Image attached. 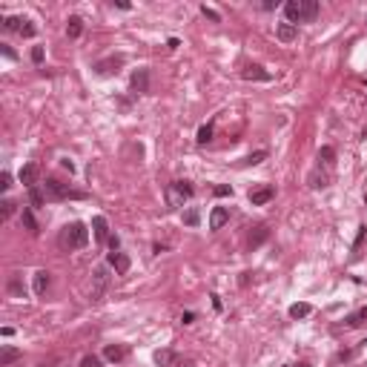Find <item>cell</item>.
Wrapping results in <instances>:
<instances>
[{
	"label": "cell",
	"mask_w": 367,
	"mask_h": 367,
	"mask_svg": "<svg viewBox=\"0 0 367 367\" xmlns=\"http://www.w3.org/2000/svg\"><path fill=\"white\" fill-rule=\"evenodd\" d=\"M86 241H89V229L83 221H72L60 232V247H66V250H80V247H86Z\"/></svg>",
	"instance_id": "1"
},
{
	"label": "cell",
	"mask_w": 367,
	"mask_h": 367,
	"mask_svg": "<svg viewBox=\"0 0 367 367\" xmlns=\"http://www.w3.org/2000/svg\"><path fill=\"white\" fill-rule=\"evenodd\" d=\"M186 198H192V184L189 181H175V184L167 186V206H170V209L184 206Z\"/></svg>",
	"instance_id": "2"
},
{
	"label": "cell",
	"mask_w": 367,
	"mask_h": 367,
	"mask_svg": "<svg viewBox=\"0 0 367 367\" xmlns=\"http://www.w3.org/2000/svg\"><path fill=\"white\" fill-rule=\"evenodd\" d=\"M43 192H46V198H49V201H63V198H83V192H72V189H69V184L57 181V178H46Z\"/></svg>",
	"instance_id": "3"
},
{
	"label": "cell",
	"mask_w": 367,
	"mask_h": 367,
	"mask_svg": "<svg viewBox=\"0 0 367 367\" xmlns=\"http://www.w3.org/2000/svg\"><path fill=\"white\" fill-rule=\"evenodd\" d=\"M275 198V189L270 186V184H264V186H255V189H250V204L252 206H264L270 204Z\"/></svg>",
	"instance_id": "4"
},
{
	"label": "cell",
	"mask_w": 367,
	"mask_h": 367,
	"mask_svg": "<svg viewBox=\"0 0 367 367\" xmlns=\"http://www.w3.org/2000/svg\"><path fill=\"white\" fill-rule=\"evenodd\" d=\"M106 284H109V270L106 267H95V273H92V298H101Z\"/></svg>",
	"instance_id": "5"
},
{
	"label": "cell",
	"mask_w": 367,
	"mask_h": 367,
	"mask_svg": "<svg viewBox=\"0 0 367 367\" xmlns=\"http://www.w3.org/2000/svg\"><path fill=\"white\" fill-rule=\"evenodd\" d=\"M121 66H124V55H112V57H106V60H98V63H95V72H98V75H112V72H118Z\"/></svg>",
	"instance_id": "6"
},
{
	"label": "cell",
	"mask_w": 367,
	"mask_h": 367,
	"mask_svg": "<svg viewBox=\"0 0 367 367\" xmlns=\"http://www.w3.org/2000/svg\"><path fill=\"white\" fill-rule=\"evenodd\" d=\"M275 37H278L281 43H293L298 37V26L296 23H278V26H275Z\"/></svg>",
	"instance_id": "7"
},
{
	"label": "cell",
	"mask_w": 367,
	"mask_h": 367,
	"mask_svg": "<svg viewBox=\"0 0 367 367\" xmlns=\"http://www.w3.org/2000/svg\"><path fill=\"white\" fill-rule=\"evenodd\" d=\"M241 78L244 80H270L273 75H270L264 66H258V63H250V66L241 69Z\"/></svg>",
	"instance_id": "8"
},
{
	"label": "cell",
	"mask_w": 367,
	"mask_h": 367,
	"mask_svg": "<svg viewBox=\"0 0 367 367\" xmlns=\"http://www.w3.org/2000/svg\"><path fill=\"white\" fill-rule=\"evenodd\" d=\"M132 92H138V95H144V92H149V72L147 69H138V72H132Z\"/></svg>",
	"instance_id": "9"
},
{
	"label": "cell",
	"mask_w": 367,
	"mask_h": 367,
	"mask_svg": "<svg viewBox=\"0 0 367 367\" xmlns=\"http://www.w3.org/2000/svg\"><path fill=\"white\" fill-rule=\"evenodd\" d=\"M227 221H229L227 206H212V212H209V229H221Z\"/></svg>",
	"instance_id": "10"
},
{
	"label": "cell",
	"mask_w": 367,
	"mask_h": 367,
	"mask_svg": "<svg viewBox=\"0 0 367 367\" xmlns=\"http://www.w3.org/2000/svg\"><path fill=\"white\" fill-rule=\"evenodd\" d=\"M106 261H109V267H115V273H129V255H124V252H109L106 255Z\"/></svg>",
	"instance_id": "11"
},
{
	"label": "cell",
	"mask_w": 367,
	"mask_h": 367,
	"mask_svg": "<svg viewBox=\"0 0 367 367\" xmlns=\"http://www.w3.org/2000/svg\"><path fill=\"white\" fill-rule=\"evenodd\" d=\"M126 353H129V350H126L124 344H106V347H103V359H106V362H124Z\"/></svg>",
	"instance_id": "12"
},
{
	"label": "cell",
	"mask_w": 367,
	"mask_h": 367,
	"mask_svg": "<svg viewBox=\"0 0 367 367\" xmlns=\"http://www.w3.org/2000/svg\"><path fill=\"white\" fill-rule=\"evenodd\" d=\"M284 14H287V23H301V0H287L284 3Z\"/></svg>",
	"instance_id": "13"
},
{
	"label": "cell",
	"mask_w": 367,
	"mask_h": 367,
	"mask_svg": "<svg viewBox=\"0 0 367 367\" xmlns=\"http://www.w3.org/2000/svg\"><path fill=\"white\" fill-rule=\"evenodd\" d=\"M270 238V227L267 224H258V227L250 232V250H255V247H261L264 241Z\"/></svg>",
	"instance_id": "14"
},
{
	"label": "cell",
	"mask_w": 367,
	"mask_h": 367,
	"mask_svg": "<svg viewBox=\"0 0 367 367\" xmlns=\"http://www.w3.org/2000/svg\"><path fill=\"white\" fill-rule=\"evenodd\" d=\"M92 229H95V238L98 241H106L112 232H109V224H106V218L103 215H95L92 218Z\"/></svg>",
	"instance_id": "15"
},
{
	"label": "cell",
	"mask_w": 367,
	"mask_h": 367,
	"mask_svg": "<svg viewBox=\"0 0 367 367\" xmlns=\"http://www.w3.org/2000/svg\"><path fill=\"white\" fill-rule=\"evenodd\" d=\"M34 178H37V167H34V164H23L20 184L26 186V189H32V186H37V184H34Z\"/></svg>",
	"instance_id": "16"
},
{
	"label": "cell",
	"mask_w": 367,
	"mask_h": 367,
	"mask_svg": "<svg viewBox=\"0 0 367 367\" xmlns=\"http://www.w3.org/2000/svg\"><path fill=\"white\" fill-rule=\"evenodd\" d=\"M307 184L313 186V189H324V186L330 184V175H327V172H321V170H313L307 175Z\"/></svg>",
	"instance_id": "17"
},
{
	"label": "cell",
	"mask_w": 367,
	"mask_h": 367,
	"mask_svg": "<svg viewBox=\"0 0 367 367\" xmlns=\"http://www.w3.org/2000/svg\"><path fill=\"white\" fill-rule=\"evenodd\" d=\"M319 14V0H301V23L316 20Z\"/></svg>",
	"instance_id": "18"
},
{
	"label": "cell",
	"mask_w": 367,
	"mask_h": 367,
	"mask_svg": "<svg viewBox=\"0 0 367 367\" xmlns=\"http://www.w3.org/2000/svg\"><path fill=\"white\" fill-rule=\"evenodd\" d=\"M365 321H367V307H359L356 313H350V316L344 319V327H350V330H353V327H362Z\"/></svg>",
	"instance_id": "19"
},
{
	"label": "cell",
	"mask_w": 367,
	"mask_h": 367,
	"mask_svg": "<svg viewBox=\"0 0 367 367\" xmlns=\"http://www.w3.org/2000/svg\"><path fill=\"white\" fill-rule=\"evenodd\" d=\"M66 34L72 37V40H78L80 34H83V20H80L78 14H72V17L66 20Z\"/></svg>",
	"instance_id": "20"
},
{
	"label": "cell",
	"mask_w": 367,
	"mask_h": 367,
	"mask_svg": "<svg viewBox=\"0 0 367 367\" xmlns=\"http://www.w3.org/2000/svg\"><path fill=\"white\" fill-rule=\"evenodd\" d=\"M49 281H52V278H49V273H46V270H37V273H34V293H37V296H46Z\"/></svg>",
	"instance_id": "21"
},
{
	"label": "cell",
	"mask_w": 367,
	"mask_h": 367,
	"mask_svg": "<svg viewBox=\"0 0 367 367\" xmlns=\"http://www.w3.org/2000/svg\"><path fill=\"white\" fill-rule=\"evenodd\" d=\"M17 359H20V350H17V347H9V344H6V347L0 350V367H9L11 362H17Z\"/></svg>",
	"instance_id": "22"
},
{
	"label": "cell",
	"mask_w": 367,
	"mask_h": 367,
	"mask_svg": "<svg viewBox=\"0 0 367 367\" xmlns=\"http://www.w3.org/2000/svg\"><path fill=\"white\" fill-rule=\"evenodd\" d=\"M155 362H158L161 367H172L178 362V356L172 353V350H158V353H155Z\"/></svg>",
	"instance_id": "23"
},
{
	"label": "cell",
	"mask_w": 367,
	"mask_h": 367,
	"mask_svg": "<svg viewBox=\"0 0 367 367\" xmlns=\"http://www.w3.org/2000/svg\"><path fill=\"white\" fill-rule=\"evenodd\" d=\"M310 313H313V307H310V304H304V301H298V304H293V307H290V319H307Z\"/></svg>",
	"instance_id": "24"
},
{
	"label": "cell",
	"mask_w": 367,
	"mask_h": 367,
	"mask_svg": "<svg viewBox=\"0 0 367 367\" xmlns=\"http://www.w3.org/2000/svg\"><path fill=\"white\" fill-rule=\"evenodd\" d=\"M9 293H11L14 298H23V296H26V287L20 284V275H17V273L9 278Z\"/></svg>",
	"instance_id": "25"
},
{
	"label": "cell",
	"mask_w": 367,
	"mask_h": 367,
	"mask_svg": "<svg viewBox=\"0 0 367 367\" xmlns=\"http://www.w3.org/2000/svg\"><path fill=\"white\" fill-rule=\"evenodd\" d=\"M319 161L324 164V167H333V164H336V149H333V147H321L319 149Z\"/></svg>",
	"instance_id": "26"
},
{
	"label": "cell",
	"mask_w": 367,
	"mask_h": 367,
	"mask_svg": "<svg viewBox=\"0 0 367 367\" xmlns=\"http://www.w3.org/2000/svg\"><path fill=\"white\" fill-rule=\"evenodd\" d=\"M261 161H267V149H258V152L247 155V158L241 161V167H252V164H261Z\"/></svg>",
	"instance_id": "27"
},
{
	"label": "cell",
	"mask_w": 367,
	"mask_h": 367,
	"mask_svg": "<svg viewBox=\"0 0 367 367\" xmlns=\"http://www.w3.org/2000/svg\"><path fill=\"white\" fill-rule=\"evenodd\" d=\"M20 221H23V227L29 229V232H37V221H34V215H32V209H23V215H20Z\"/></svg>",
	"instance_id": "28"
},
{
	"label": "cell",
	"mask_w": 367,
	"mask_h": 367,
	"mask_svg": "<svg viewBox=\"0 0 367 367\" xmlns=\"http://www.w3.org/2000/svg\"><path fill=\"white\" fill-rule=\"evenodd\" d=\"M29 201H32V206H43L46 204V192H40L37 186H32V189H29Z\"/></svg>",
	"instance_id": "29"
},
{
	"label": "cell",
	"mask_w": 367,
	"mask_h": 367,
	"mask_svg": "<svg viewBox=\"0 0 367 367\" xmlns=\"http://www.w3.org/2000/svg\"><path fill=\"white\" fill-rule=\"evenodd\" d=\"M212 132H215L212 124H204L201 129H198V144H209V141H212Z\"/></svg>",
	"instance_id": "30"
},
{
	"label": "cell",
	"mask_w": 367,
	"mask_h": 367,
	"mask_svg": "<svg viewBox=\"0 0 367 367\" xmlns=\"http://www.w3.org/2000/svg\"><path fill=\"white\" fill-rule=\"evenodd\" d=\"M3 29H9V32H20V29H23V17H6V20H3Z\"/></svg>",
	"instance_id": "31"
},
{
	"label": "cell",
	"mask_w": 367,
	"mask_h": 367,
	"mask_svg": "<svg viewBox=\"0 0 367 367\" xmlns=\"http://www.w3.org/2000/svg\"><path fill=\"white\" fill-rule=\"evenodd\" d=\"M11 212H14V201H11V198H3V201H0V215L9 218Z\"/></svg>",
	"instance_id": "32"
},
{
	"label": "cell",
	"mask_w": 367,
	"mask_h": 367,
	"mask_svg": "<svg viewBox=\"0 0 367 367\" xmlns=\"http://www.w3.org/2000/svg\"><path fill=\"white\" fill-rule=\"evenodd\" d=\"M184 224L195 227V224H198V209H186V212H184Z\"/></svg>",
	"instance_id": "33"
},
{
	"label": "cell",
	"mask_w": 367,
	"mask_h": 367,
	"mask_svg": "<svg viewBox=\"0 0 367 367\" xmlns=\"http://www.w3.org/2000/svg\"><path fill=\"white\" fill-rule=\"evenodd\" d=\"M80 367H101V359H98V356H86V359L80 362Z\"/></svg>",
	"instance_id": "34"
},
{
	"label": "cell",
	"mask_w": 367,
	"mask_h": 367,
	"mask_svg": "<svg viewBox=\"0 0 367 367\" xmlns=\"http://www.w3.org/2000/svg\"><path fill=\"white\" fill-rule=\"evenodd\" d=\"M212 192H215L218 198H224V195H232V186H227V184H218V186L212 189Z\"/></svg>",
	"instance_id": "35"
},
{
	"label": "cell",
	"mask_w": 367,
	"mask_h": 367,
	"mask_svg": "<svg viewBox=\"0 0 367 367\" xmlns=\"http://www.w3.org/2000/svg\"><path fill=\"white\" fill-rule=\"evenodd\" d=\"M34 32H37V29H34L32 23H29V20H23V29H20V34H23V37H34Z\"/></svg>",
	"instance_id": "36"
},
{
	"label": "cell",
	"mask_w": 367,
	"mask_h": 367,
	"mask_svg": "<svg viewBox=\"0 0 367 367\" xmlns=\"http://www.w3.org/2000/svg\"><path fill=\"white\" fill-rule=\"evenodd\" d=\"M201 14H204V17H209L212 23L221 20V14H218V11H212V9H206V6H201Z\"/></svg>",
	"instance_id": "37"
},
{
	"label": "cell",
	"mask_w": 367,
	"mask_h": 367,
	"mask_svg": "<svg viewBox=\"0 0 367 367\" xmlns=\"http://www.w3.org/2000/svg\"><path fill=\"white\" fill-rule=\"evenodd\" d=\"M9 186H11V175H9V172H0V189L6 192Z\"/></svg>",
	"instance_id": "38"
},
{
	"label": "cell",
	"mask_w": 367,
	"mask_h": 367,
	"mask_svg": "<svg viewBox=\"0 0 367 367\" xmlns=\"http://www.w3.org/2000/svg\"><path fill=\"white\" fill-rule=\"evenodd\" d=\"M106 244H109V250H112V252H118V247H121V238H118V235H109V238H106Z\"/></svg>",
	"instance_id": "39"
},
{
	"label": "cell",
	"mask_w": 367,
	"mask_h": 367,
	"mask_svg": "<svg viewBox=\"0 0 367 367\" xmlns=\"http://www.w3.org/2000/svg\"><path fill=\"white\" fill-rule=\"evenodd\" d=\"M32 60L34 63H43V49H40V46H34L32 49Z\"/></svg>",
	"instance_id": "40"
},
{
	"label": "cell",
	"mask_w": 367,
	"mask_h": 367,
	"mask_svg": "<svg viewBox=\"0 0 367 367\" xmlns=\"http://www.w3.org/2000/svg\"><path fill=\"white\" fill-rule=\"evenodd\" d=\"M60 167H63V170H66L69 175H72V172H75V164H72V161H69V158H63V161H60Z\"/></svg>",
	"instance_id": "41"
},
{
	"label": "cell",
	"mask_w": 367,
	"mask_h": 367,
	"mask_svg": "<svg viewBox=\"0 0 367 367\" xmlns=\"http://www.w3.org/2000/svg\"><path fill=\"white\" fill-rule=\"evenodd\" d=\"M275 6H278V3H275V0H264V3H261V9H264V11H273Z\"/></svg>",
	"instance_id": "42"
},
{
	"label": "cell",
	"mask_w": 367,
	"mask_h": 367,
	"mask_svg": "<svg viewBox=\"0 0 367 367\" xmlns=\"http://www.w3.org/2000/svg\"><path fill=\"white\" fill-rule=\"evenodd\" d=\"M365 232H367V227H359V235H356V247H359V244L365 241Z\"/></svg>",
	"instance_id": "43"
},
{
	"label": "cell",
	"mask_w": 367,
	"mask_h": 367,
	"mask_svg": "<svg viewBox=\"0 0 367 367\" xmlns=\"http://www.w3.org/2000/svg\"><path fill=\"white\" fill-rule=\"evenodd\" d=\"M192 319H195L192 313H184V316H181V321H184V324H192Z\"/></svg>",
	"instance_id": "44"
},
{
	"label": "cell",
	"mask_w": 367,
	"mask_h": 367,
	"mask_svg": "<svg viewBox=\"0 0 367 367\" xmlns=\"http://www.w3.org/2000/svg\"><path fill=\"white\" fill-rule=\"evenodd\" d=\"M3 55L9 57V60H14V57H17V55H14V52H11V49H9V46H3Z\"/></svg>",
	"instance_id": "45"
},
{
	"label": "cell",
	"mask_w": 367,
	"mask_h": 367,
	"mask_svg": "<svg viewBox=\"0 0 367 367\" xmlns=\"http://www.w3.org/2000/svg\"><path fill=\"white\" fill-rule=\"evenodd\" d=\"M293 367H310V365H293Z\"/></svg>",
	"instance_id": "46"
},
{
	"label": "cell",
	"mask_w": 367,
	"mask_h": 367,
	"mask_svg": "<svg viewBox=\"0 0 367 367\" xmlns=\"http://www.w3.org/2000/svg\"><path fill=\"white\" fill-rule=\"evenodd\" d=\"M362 344H367V339H365V342H362Z\"/></svg>",
	"instance_id": "47"
}]
</instances>
